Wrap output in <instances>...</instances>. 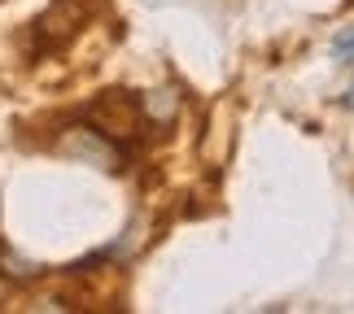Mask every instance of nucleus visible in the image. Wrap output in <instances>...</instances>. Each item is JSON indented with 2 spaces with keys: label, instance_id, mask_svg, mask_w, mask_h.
I'll return each instance as SVG.
<instances>
[{
  "label": "nucleus",
  "instance_id": "nucleus-1",
  "mask_svg": "<svg viewBox=\"0 0 354 314\" xmlns=\"http://www.w3.org/2000/svg\"><path fill=\"white\" fill-rule=\"evenodd\" d=\"M62 153H71L79 161H92L97 170H122V153L114 148V140L97 127H71L62 135Z\"/></svg>",
  "mask_w": 354,
  "mask_h": 314
},
{
  "label": "nucleus",
  "instance_id": "nucleus-2",
  "mask_svg": "<svg viewBox=\"0 0 354 314\" xmlns=\"http://www.w3.org/2000/svg\"><path fill=\"white\" fill-rule=\"evenodd\" d=\"M88 122H92L97 131H105L110 140H127V135H136L140 105L127 101V92H105V97L88 109Z\"/></svg>",
  "mask_w": 354,
  "mask_h": 314
},
{
  "label": "nucleus",
  "instance_id": "nucleus-3",
  "mask_svg": "<svg viewBox=\"0 0 354 314\" xmlns=\"http://www.w3.org/2000/svg\"><path fill=\"white\" fill-rule=\"evenodd\" d=\"M140 114L149 122H171L175 114H180V97H175V88H153L140 97Z\"/></svg>",
  "mask_w": 354,
  "mask_h": 314
},
{
  "label": "nucleus",
  "instance_id": "nucleus-4",
  "mask_svg": "<svg viewBox=\"0 0 354 314\" xmlns=\"http://www.w3.org/2000/svg\"><path fill=\"white\" fill-rule=\"evenodd\" d=\"M333 57L354 66V22H350V26H342V31L333 35Z\"/></svg>",
  "mask_w": 354,
  "mask_h": 314
},
{
  "label": "nucleus",
  "instance_id": "nucleus-5",
  "mask_svg": "<svg viewBox=\"0 0 354 314\" xmlns=\"http://www.w3.org/2000/svg\"><path fill=\"white\" fill-rule=\"evenodd\" d=\"M0 262H5V275L9 279H35L39 275L35 262H22V257H13V253H0Z\"/></svg>",
  "mask_w": 354,
  "mask_h": 314
},
{
  "label": "nucleus",
  "instance_id": "nucleus-6",
  "mask_svg": "<svg viewBox=\"0 0 354 314\" xmlns=\"http://www.w3.org/2000/svg\"><path fill=\"white\" fill-rule=\"evenodd\" d=\"M342 105H346V109H354V88H350V92H346V97H342Z\"/></svg>",
  "mask_w": 354,
  "mask_h": 314
}]
</instances>
